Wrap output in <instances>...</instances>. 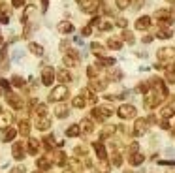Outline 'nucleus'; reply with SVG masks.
Masks as SVG:
<instances>
[{
    "mask_svg": "<svg viewBox=\"0 0 175 173\" xmlns=\"http://www.w3.org/2000/svg\"><path fill=\"white\" fill-rule=\"evenodd\" d=\"M68 89L64 87V85H60V87H57V89H53L51 92H49V100L51 102H60V100H66L68 98Z\"/></svg>",
    "mask_w": 175,
    "mask_h": 173,
    "instance_id": "nucleus-1",
    "label": "nucleus"
},
{
    "mask_svg": "<svg viewBox=\"0 0 175 173\" xmlns=\"http://www.w3.org/2000/svg\"><path fill=\"white\" fill-rule=\"evenodd\" d=\"M117 115L121 119H134L136 117V107L130 105V104H123L119 109H117Z\"/></svg>",
    "mask_w": 175,
    "mask_h": 173,
    "instance_id": "nucleus-2",
    "label": "nucleus"
},
{
    "mask_svg": "<svg viewBox=\"0 0 175 173\" xmlns=\"http://www.w3.org/2000/svg\"><path fill=\"white\" fill-rule=\"evenodd\" d=\"M62 62H64V66H77V62H79V53H77L75 49H68L66 55H64V58H62Z\"/></svg>",
    "mask_w": 175,
    "mask_h": 173,
    "instance_id": "nucleus-3",
    "label": "nucleus"
},
{
    "mask_svg": "<svg viewBox=\"0 0 175 173\" xmlns=\"http://www.w3.org/2000/svg\"><path fill=\"white\" fill-rule=\"evenodd\" d=\"M111 109L109 107H94L92 109V119H96V121H106L107 117H111Z\"/></svg>",
    "mask_w": 175,
    "mask_h": 173,
    "instance_id": "nucleus-4",
    "label": "nucleus"
},
{
    "mask_svg": "<svg viewBox=\"0 0 175 173\" xmlns=\"http://www.w3.org/2000/svg\"><path fill=\"white\" fill-rule=\"evenodd\" d=\"M158 60L162 62H168V60H173L175 58V49L173 47H164V49H158Z\"/></svg>",
    "mask_w": 175,
    "mask_h": 173,
    "instance_id": "nucleus-5",
    "label": "nucleus"
},
{
    "mask_svg": "<svg viewBox=\"0 0 175 173\" xmlns=\"http://www.w3.org/2000/svg\"><path fill=\"white\" fill-rule=\"evenodd\" d=\"M55 81V70L53 68H43L41 70V83L45 85V87H51V83Z\"/></svg>",
    "mask_w": 175,
    "mask_h": 173,
    "instance_id": "nucleus-6",
    "label": "nucleus"
},
{
    "mask_svg": "<svg viewBox=\"0 0 175 173\" xmlns=\"http://www.w3.org/2000/svg\"><path fill=\"white\" fill-rule=\"evenodd\" d=\"M160 102H162V96L156 92V94H147L143 104H145V107H147V109H155V107H156Z\"/></svg>",
    "mask_w": 175,
    "mask_h": 173,
    "instance_id": "nucleus-7",
    "label": "nucleus"
},
{
    "mask_svg": "<svg viewBox=\"0 0 175 173\" xmlns=\"http://www.w3.org/2000/svg\"><path fill=\"white\" fill-rule=\"evenodd\" d=\"M147 119H138L136 121V124H134V130H132V134L134 136H143L145 132H147Z\"/></svg>",
    "mask_w": 175,
    "mask_h": 173,
    "instance_id": "nucleus-8",
    "label": "nucleus"
},
{
    "mask_svg": "<svg viewBox=\"0 0 175 173\" xmlns=\"http://www.w3.org/2000/svg\"><path fill=\"white\" fill-rule=\"evenodd\" d=\"M6 100H8V104H9L13 109H21V107H23V100H21V96H17V94L8 92V94H6Z\"/></svg>",
    "mask_w": 175,
    "mask_h": 173,
    "instance_id": "nucleus-9",
    "label": "nucleus"
},
{
    "mask_svg": "<svg viewBox=\"0 0 175 173\" xmlns=\"http://www.w3.org/2000/svg\"><path fill=\"white\" fill-rule=\"evenodd\" d=\"M149 26H151V17L149 15H143V17H139L136 21V28L138 30H147Z\"/></svg>",
    "mask_w": 175,
    "mask_h": 173,
    "instance_id": "nucleus-10",
    "label": "nucleus"
},
{
    "mask_svg": "<svg viewBox=\"0 0 175 173\" xmlns=\"http://www.w3.org/2000/svg\"><path fill=\"white\" fill-rule=\"evenodd\" d=\"M11 154H13L15 160H23L25 158V147H23V143H15L13 149H11Z\"/></svg>",
    "mask_w": 175,
    "mask_h": 173,
    "instance_id": "nucleus-11",
    "label": "nucleus"
},
{
    "mask_svg": "<svg viewBox=\"0 0 175 173\" xmlns=\"http://www.w3.org/2000/svg\"><path fill=\"white\" fill-rule=\"evenodd\" d=\"M36 128L38 130H47V128H51V119L45 115V117H40L38 121H36Z\"/></svg>",
    "mask_w": 175,
    "mask_h": 173,
    "instance_id": "nucleus-12",
    "label": "nucleus"
},
{
    "mask_svg": "<svg viewBox=\"0 0 175 173\" xmlns=\"http://www.w3.org/2000/svg\"><path fill=\"white\" fill-rule=\"evenodd\" d=\"M79 130H81V132H85V134H90V132L94 130V124H92V121H89V119H83V121H81V124H79Z\"/></svg>",
    "mask_w": 175,
    "mask_h": 173,
    "instance_id": "nucleus-13",
    "label": "nucleus"
},
{
    "mask_svg": "<svg viewBox=\"0 0 175 173\" xmlns=\"http://www.w3.org/2000/svg\"><path fill=\"white\" fill-rule=\"evenodd\" d=\"M15 136H17V130H15V128H6V130H4V136H2V141H4V143L13 141Z\"/></svg>",
    "mask_w": 175,
    "mask_h": 173,
    "instance_id": "nucleus-14",
    "label": "nucleus"
},
{
    "mask_svg": "<svg viewBox=\"0 0 175 173\" xmlns=\"http://www.w3.org/2000/svg\"><path fill=\"white\" fill-rule=\"evenodd\" d=\"M57 79L62 81V83H70V81H72V73H70L68 70H58V72H57Z\"/></svg>",
    "mask_w": 175,
    "mask_h": 173,
    "instance_id": "nucleus-15",
    "label": "nucleus"
},
{
    "mask_svg": "<svg viewBox=\"0 0 175 173\" xmlns=\"http://www.w3.org/2000/svg\"><path fill=\"white\" fill-rule=\"evenodd\" d=\"M107 87V81H104V79H92L90 81V89L92 90H104Z\"/></svg>",
    "mask_w": 175,
    "mask_h": 173,
    "instance_id": "nucleus-16",
    "label": "nucleus"
},
{
    "mask_svg": "<svg viewBox=\"0 0 175 173\" xmlns=\"http://www.w3.org/2000/svg\"><path fill=\"white\" fill-rule=\"evenodd\" d=\"M81 96L85 98V102H89V104H96V96H94V92H92L90 89H83V90H81Z\"/></svg>",
    "mask_w": 175,
    "mask_h": 173,
    "instance_id": "nucleus-17",
    "label": "nucleus"
},
{
    "mask_svg": "<svg viewBox=\"0 0 175 173\" xmlns=\"http://www.w3.org/2000/svg\"><path fill=\"white\" fill-rule=\"evenodd\" d=\"M94 151H96V154H98V158H100V160H106V158H107L106 147H104L100 141H96V143H94Z\"/></svg>",
    "mask_w": 175,
    "mask_h": 173,
    "instance_id": "nucleus-18",
    "label": "nucleus"
},
{
    "mask_svg": "<svg viewBox=\"0 0 175 173\" xmlns=\"http://www.w3.org/2000/svg\"><path fill=\"white\" fill-rule=\"evenodd\" d=\"M128 160H130V164H132V166H141V164H143V160H145V156H143L141 153H134V154H130V158H128Z\"/></svg>",
    "mask_w": 175,
    "mask_h": 173,
    "instance_id": "nucleus-19",
    "label": "nucleus"
},
{
    "mask_svg": "<svg viewBox=\"0 0 175 173\" xmlns=\"http://www.w3.org/2000/svg\"><path fill=\"white\" fill-rule=\"evenodd\" d=\"M11 122V115L9 113H0V130H6Z\"/></svg>",
    "mask_w": 175,
    "mask_h": 173,
    "instance_id": "nucleus-20",
    "label": "nucleus"
},
{
    "mask_svg": "<svg viewBox=\"0 0 175 173\" xmlns=\"http://www.w3.org/2000/svg\"><path fill=\"white\" fill-rule=\"evenodd\" d=\"M107 47H109V49H115V51H119V49L123 47V41H121L119 38H109V40H107Z\"/></svg>",
    "mask_w": 175,
    "mask_h": 173,
    "instance_id": "nucleus-21",
    "label": "nucleus"
},
{
    "mask_svg": "<svg viewBox=\"0 0 175 173\" xmlns=\"http://www.w3.org/2000/svg\"><path fill=\"white\" fill-rule=\"evenodd\" d=\"M68 113H70V111H68V107H66V105H62V104L55 107V115H57L58 119H64V117H68Z\"/></svg>",
    "mask_w": 175,
    "mask_h": 173,
    "instance_id": "nucleus-22",
    "label": "nucleus"
},
{
    "mask_svg": "<svg viewBox=\"0 0 175 173\" xmlns=\"http://www.w3.org/2000/svg\"><path fill=\"white\" fill-rule=\"evenodd\" d=\"M28 132H30V124H28V121H19V134L21 136H28Z\"/></svg>",
    "mask_w": 175,
    "mask_h": 173,
    "instance_id": "nucleus-23",
    "label": "nucleus"
},
{
    "mask_svg": "<svg viewBox=\"0 0 175 173\" xmlns=\"http://www.w3.org/2000/svg\"><path fill=\"white\" fill-rule=\"evenodd\" d=\"M38 151H40V143H38V139H28V153L30 154H38Z\"/></svg>",
    "mask_w": 175,
    "mask_h": 173,
    "instance_id": "nucleus-24",
    "label": "nucleus"
},
{
    "mask_svg": "<svg viewBox=\"0 0 175 173\" xmlns=\"http://www.w3.org/2000/svg\"><path fill=\"white\" fill-rule=\"evenodd\" d=\"M58 32H62V34H70V32H74V24L64 21V23L58 24Z\"/></svg>",
    "mask_w": 175,
    "mask_h": 173,
    "instance_id": "nucleus-25",
    "label": "nucleus"
},
{
    "mask_svg": "<svg viewBox=\"0 0 175 173\" xmlns=\"http://www.w3.org/2000/svg\"><path fill=\"white\" fill-rule=\"evenodd\" d=\"M79 134H81V130H79V124H72V126L66 130V136H68V138H77Z\"/></svg>",
    "mask_w": 175,
    "mask_h": 173,
    "instance_id": "nucleus-26",
    "label": "nucleus"
},
{
    "mask_svg": "<svg viewBox=\"0 0 175 173\" xmlns=\"http://www.w3.org/2000/svg\"><path fill=\"white\" fill-rule=\"evenodd\" d=\"M28 49H30V53H34L36 57H41V55H43V47H41L40 43H30Z\"/></svg>",
    "mask_w": 175,
    "mask_h": 173,
    "instance_id": "nucleus-27",
    "label": "nucleus"
},
{
    "mask_svg": "<svg viewBox=\"0 0 175 173\" xmlns=\"http://www.w3.org/2000/svg\"><path fill=\"white\" fill-rule=\"evenodd\" d=\"M115 64V58H109V57H100V60H98V68H102V66H113Z\"/></svg>",
    "mask_w": 175,
    "mask_h": 173,
    "instance_id": "nucleus-28",
    "label": "nucleus"
},
{
    "mask_svg": "<svg viewBox=\"0 0 175 173\" xmlns=\"http://www.w3.org/2000/svg\"><path fill=\"white\" fill-rule=\"evenodd\" d=\"M72 105H74V107H77V109H81V107H85V105H87V102H85V98L79 94V96H75V98L72 100Z\"/></svg>",
    "mask_w": 175,
    "mask_h": 173,
    "instance_id": "nucleus-29",
    "label": "nucleus"
},
{
    "mask_svg": "<svg viewBox=\"0 0 175 173\" xmlns=\"http://www.w3.org/2000/svg\"><path fill=\"white\" fill-rule=\"evenodd\" d=\"M36 166H38L40 170H49V168H51V162H49V156H45V158H38V162H36Z\"/></svg>",
    "mask_w": 175,
    "mask_h": 173,
    "instance_id": "nucleus-30",
    "label": "nucleus"
},
{
    "mask_svg": "<svg viewBox=\"0 0 175 173\" xmlns=\"http://www.w3.org/2000/svg\"><path fill=\"white\" fill-rule=\"evenodd\" d=\"M53 160H55V164H58V166H64V162H66V156H64V153L57 151V153H55V156H53Z\"/></svg>",
    "mask_w": 175,
    "mask_h": 173,
    "instance_id": "nucleus-31",
    "label": "nucleus"
},
{
    "mask_svg": "<svg viewBox=\"0 0 175 173\" xmlns=\"http://www.w3.org/2000/svg\"><path fill=\"white\" fill-rule=\"evenodd\" d=\"M115 130H117L115 126H106V128L102 130V134H100V138H102V139H106V138H109V136H111V134H113Z\"/></svg>",
    "mask_w": 175,
    "mask_h": 173,
    "instance_id": "nucleus-32",
    "label": "nucleus"
},
{
    "mask_svg": "<svg viewBox=\"0 0 175 173\" xmlns=\"http://www.w3.org/2000/svg\"><path fill=\"white\" fill-rule=\"evenodd\" d=\"M156 36H158L160 40H168V38H172V30H168V28H160Z\"/></svg>",
    "mask_w": 175,
    "mask_h": 173,
    "instance_id": "nucleus-33",
    "label": "nucleus"
},
{
    "mask_svg": "<svg viewBox=\"0 0 175 173\" xmlns=\"http://www.w3.org/2000/svg\"><path fill=\"white\" fill-rule=\"evenodd\" d=\"M90 49H92V53H94V55H98V57H102V55H104V47H102L100 43H96V41L90 45Z\"/></svg>",
    "mask_w": 175,
    "mask_h": 173,
    "instance_id": "nucleus-34",
    "label": "nucleus"
},
{
    "mask_svg": "<svg viewBox=\"0 0 175 173\" xmlns=\"http://www.w3.org/2000/svg\"><path fill=\"white\" fill-rule=\"evenodd\" d=\"M160 113H162V117H164V119H170V117L175 113V109H173V107H170V105H166V107H164Z\"/></svg>",
    "mask_w": 175,
    "mask_h": 173,
    "instance_id": "nucleus-35",
    "label": "nucleus"
},
{
    "mask_svg": "<svg viewBox=\"0 0 175 173\" xmlns=\"http://www.w3.org/2000/svg\"><path fill=\"white\" fill-rule=\"evenodd\" d=\"M172 23H173V19H172V17H168V15H166V17H160V21H158V24H160L162 28H164V26H170Z\"/></svg>",
    "mask_w": 175,
    "mask_h": 173,
    "instance_id": "nucleus-36",
    "label": "nucleus"
},
{
    "mask_svg": "<svg viewBox=\"0 0 175 173\" xmlns=\"http://www.w3.org/2000/svg\"><path fill=\"white\" fill-rule=\"evenodd\" d=\"M94 171H96V173H109V166L102 160V164H100V166H96V170H94Z\"/></svg>",
    "mask_w": 175,
    "mask_h": 173,
    "instance_id": "nucleus-37",
    "label": "nucleus"
},
{
    "mask_svg": "<svg viewBox=\"0 0 175 173\" xmlns=\"http://www.w3.org/2000/svg\"><path fill=\"white\" fill-rule=\"evenodd\" d=\"M121 77H123V72H121V70H113V72L109 73V79H113V81H119Z\"/></svg>",
    "mask_w": 175,
    "mask_h": 173,
    "instance_id": "nucleus-38",
    "label": "nucleus"
},
{
    "mask_svg": "<svg viewBox=\"0 0 175 173\" xmlns=\"http://www.w3.org/2000/svg\"><path fill=\"white\" fill-rule=\"evenodd\" d=\"M43 143H45V147L51 151V149H53V145H55V138H53V136H47V138L43 139Z\"/></svg>",
    "mask_w": 175,
    "mask_h": 173,
    "instance_id": "nucleus-39",
    "label": "nucleus"
},
{
    "mask_svg": "<svg viewBox=\"0 0 175 173\" xmlns=\"http://www.w3.org/2000/svg\"><path fill=\"white\" fill-rule=\"evenodd\" d=\"M32 11H34V8H32V6H30V8H26V9H25V13H23V17H21V23H26V21H28V15H30Z\"/></svg>",
    "mask_w": 175,
    "mask_h": 173,
    "instance_id": "nucleus-40",
    "label": "nucleus"
},
{
    "mask_svg": "<svg viewBox=\"0 0 175 173\" xmlns=\"http://www.w3.org/2000/svg\"><path fill=\"white\" fill-rule=\"evenodd\" d=\"M96 73H98L96 66H89V68H87V75H89L90 79H94V77H96Z\"/></svg>",
    "mask_w": 175,
    "mask_h": 173,
    "instance_id": "nucleus-41",
    "label": "nucleus"
},
{
    "mask_svg": "<svg viewBox=\"0 0 175 173\" xmlns=\"http://www.w3.org/2000/svg\"><path fill=\"white\" fill-rule=\"evenodd\" d=\"M111 162H113V166H121V164H123V156H121L119 153H115L113 158H111Z\"/></svg>",
    "mask_w": 175,
    "mask_h": 173,
    "instance_id": "nucleus-42",
    "label": "nucleus"
},
{
    "mask_svg": "<svg viewBox=\"0 0 175 173\" xmlns=\"http://www.w3.org/2000/svg\"><path fill=\"white\" fill-rule=\"evenodd\" d=\"M11 83H13V87H23V85H25L23 77H19V75H15V77L11 79Z\"/></svg>",
    "mask_w": 175,
    "mask_h": 173,
    "instance_id": "nucleus-43",
    "label": "nucleus"
},
{
    "mask_svg": "<svg viewBox=\"0 0 175 173\" xmlns=\"http://www.w3.org/2000/svg\"><path fill=\"white\" fill-rule=\"evenodd\" d=\"M36 113H38V117H45L47 115V105H38Z\"/></svg>",
    "mask_w": 175,
    "mask_h": 173,
    "instance_id": "nucleus-44",
    "label": "nucleus"
},
{
    "mask_svg": "<svg viewBox=\"0 0 175 173\" xmlns=\"http://www.w3.org/2000/svg\"><path fill=\"white\" fill-rule=\"evenodd\" d=\"M130 6V0H117V8L119 9H126Z\"/></svg>",
    "mask_w": 175,
    "mask_h": 173,
    "instance_id": "nucleus-45",
    "label": "nucleus"
},
{
    "mask_svg": "<svg viewBox=\"0 0 175 173\" xmlns=\"http://www.w3.org/2000/svg\"><path fill=\"white\" fill-rule=\"evenodd\" d=\"M111 28H113V24L109 21H102L100 23V30H111Z\"/></svg>",
    "mask_w": 175,
    "mask_h": 173,
    "instance_id": "nucleus-46",
    "label": "nucleus"
},
{
    "mask_svg": "<svg viewBox=\"0 0 175 173\" xmlns=\"http://www.w3.org/2000/svg\"><path fill=\"white\" fill-rule=\"evenodd\" d=\"M123 40H126L128 43H132V41H134V36H132V32L124 30V32H123Z\"/></svg>",
    "mask_w": 175,
    "mask_h": 173,
    "instance_id": "nucleus-47",
    "label": "nucleus"
},
{
    "mask_svg": "<svg viewBox=\"0 0 175 173\" xmlns=\"http://www.w3.org/2000/svg\"><path fill=\"white\" fill-rule=\"evenodd\" d=\"M85 154H87L85 147H75V156H85Z\"/></svg>",
    "mask_w": 175,
    "mask_h": 173,
    "instance_id": "nucleus-48",
    "label": "nucleus"
},
{
    "mask_svg": "<svg viewBox=\"0 0 175 173\" xmlns=\"http://www.w3.org/2000/svg\"><path fill=\"white\" fill-rule=\"evenodd\" d=\"M11 6L13 8H23L25 6V0H11Z\"/></svg>",
    "mask_w": 175,
    "mask_h": 173,
    "instance_id": "nucleus-49",
    "label": "nucleus"
},
{
    "mask_svg": "<svg viewBox=\"0 0 175 173\" xmlns=\"http://www.w3.org/2000/svg\"><path fill=\"white\" fill-rule=\"evenodd\" d=\"M117 24H119V26H121V28H124V26H126V24H128V21H126V19H123V17H121V19H117Z\"/></svg>",
    "mask_w": 175,
    "mask_h": 173,
    "instance_id": "nucleus-50",
    "label": "nucleus"
},
{
    "mask_svg": "<svg viewBox=\"0 0 175 173\" xmlns=\"http://www.w3.org/2000/svg\"><path fill=\"white\" fill-rule=\"evenodd\" d=\"M90 32H92V26H90V24H89V26H85V28L81 30V34H83V36H89Z\"/></svg>",
    "mask_w": 175,
    "mask_h": 173,
    "instance_id": "nucleus-51",
    "label": "nucleus"
},
{
    "mask_svg": "<svg viewBox=\"0 0 175 173\" xmlns=\"http://www.w3.org/2000/svg\"><path fill=\"white\" fill-rule=\"evenodd\" d=\"M160 128H164V130H168V128H170V122H168V119H164V121L160 122Z\"/></svg>",
    "mask_w": 175,
    "mask_h": 173,
    "instance_id": "nucleus-52",
    "label": "nucleus"
},
{
    "mask_svg": "<svg viewBox=\"0 0 175 173\" xmlns=\"http://www.w3.org/2000/svg\"><path fill=\"white\" fill-rule=\"evenodd\" d=\"M8 19H9L8 15H4V13H0V23H4V24H6V23H8Z\"/></svg>",
    "mask_w": 175,
    "mask_h": 173,
    "instance_id": "nucleus-53",
    "label": "nucleus"
},
{
    "mask_svg": "<svg viewBox=\"0 0 175 173\" xmlns=\"http://www.w3.org/2000/svg\"><path fill=\"white\" fill-rule=\"evenodd\" d=\"M11 173H25V168H15Z\"/></svg>",
    "mask_w": 175,
    "mask_h": 173,
    "instance_id": "nucleus-54",
    "label": "nucleus"
},
{
    "mask_svg": "<svg viewBox=\"0 0 175 173\" xmlns=\"http://www.w3.org/2000/svg\"><path fill=\"white\" fill-rule=\"evenodd\" d=\"M41 9H43V11L47 9V0H41Z\"/></svg>",
    "mask_w": 175,
    "mask_h": 173,
    "instance_id": "nucleus-55",
    "label": "nucleus"
},
{
    "mask_svg": "<svg viewBox=\"0 0 175 173\" xmlns=\"http://www.w3.org/2000/svg\"><path fill=\"white\" fill-rule=\"evenodd\" d=\"M151 40H153V36H145V38H143V41H145V43H149Z\"/></svg>",
    "mask_w": 175,
    "mask_h": 173,
    "instance_id": "nucleus-56",
    "label": "nucleus"
},
{
    "mask_svg": "<svg viewBox=\"0 0 175 173\" xmlns=\"http://www.w3.org/2000/svg\"><path fill=\"white\" fill-rule=\"evenodd\" d=\"M2 41H4V40H2V36H0V45H2Z\"/></svg>",
    "mask_w": 175,
    "mask_h": 173,
    "instance_id": "nucleus-57",
    "label": "nucleus"
},
{
    "mask_svg": "<svg viewBox=\"0 0 175 173\" xmlns=\"http://www.w3.org/2000/svg\"><path fill=\"white\" fill-rule=\"evenodd\" d=\"M64 173H74V171H70V170H68V171H64Z\"/></svg>",
    "mask_w": 175,
    "mask_h": 173,
    "instance_id": "nucleus-58",
    "label": "nucleus"
},
{
    "mask_svg": "<svg viewBox=\"0 0 175 173\" xmlns=\"http://www.w3.org/2000/svg\"><path fill=\"white\" fill-rule=\"evenodd\" d=\"M0 94H2V87H0Z\"/></svg>",
    "mask_w": 175,
    "mask_h": 173,
    "instance_id": "nucleus-59",
    "label": "nucleus"
},
{
    "mask_svg": "<svg viewBox=\"0 0 175 173\" xmlns=\"http://www.w3.org/2000/svg\"><path fill=\"white\" fill-rule=\"evenodd\" d=\"M34 173H41V171H34Z\"/></svg>",
    "mask_w": 175,
    "mask_h": 173,
    "instance_id": "nucleus-60",
    "label": "nucleus"
}]
</instances>
